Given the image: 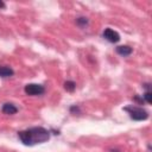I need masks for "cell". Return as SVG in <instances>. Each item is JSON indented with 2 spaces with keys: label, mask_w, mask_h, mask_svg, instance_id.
I'll return each instance as SVG.
<instances>
[{
  "label": "cell",
  "mask_w": 152,
  "mask_h": 152,
  "mask_svg": "<svg viewBox=\"0 0 152 152\" xmlns=\"http://www.w3.org/2000/svg\"><path fill=\"white\" fill-rule=\"evenodd\" d=\"M142 100L146 101L147 103H152V93H151V91H145Z\"/></svg>",
  "instance_id": "cell-10"
},
{
  "label": "cell",
  "mask_w": 152,
  "mask_h": 152,
  "mask_svg": "<svg viewBox=\"0 0 152 152\" xmlns=\"http://www.w3.org/2000/svg\"><path fill=\"white\" fill-rule=\"evenodd\" d=\"M14 75V71L12 68L7 65H0V77H11Z\"/></svg>",
  "instance_id": "cell-7"
},
{
  "label": "cell",
  "mask_w": 152,
  "mask_h": 152,
  "mask_svg": "<svg viewBox=\"0 0 152 152\" xmlns=\"http://www.w3.org/2000/svg\"><path fill=\"white\" fill-rule=\"evenodd\" d=\"M116 52L120 55V56H124V57H126V56H129L131 53H132V48H129L128 45H120V46H118L116 49Z\"/></svg>",
  "instance_id": "cell-6"
},
{
  "label": "cell",
  "mask_w": 152,
  "mask_h": 152,
  "mask_svg": "<svg viewBox=\"0 0 152 152\" xmlns=\"http://www.w3.org/2000/svg\"><path fill=\"white\" fill-rule=\"evenodd\" d=\"M2 113L4 114H7V115H13L18 112V108L13 104V103H10V102H6L2 104V108H1Z\"/></svg>",
  "instance_id": "cell-5"
},
{
  "label": "cell",
  "mask_w": 152,
  "mask_h": 152,
  "mask_svg": "<svg viewBox=\"0 0 152 152\" xmlns=\"http://www.w3.org/2000/svg\"><path fill=\"white\" fill-rule=\"evenodd\" d=\"M103 38L107 39V40L110 42V43H118V42L120 40V34H119L116 31L112 30L110 27H107V28H104V31H103Z\"/></svg>",
  "instance_id": "cell-4"
},
{
  "label": "cell",
  "mask_w": 152,
  "mask_h": 152,
  "mask_svg": "<svg viewBox=\"0 0 152 152\" xmlns=\"http://www.w3.org/2000/svg\"><path fill=\"white\" fill-rule=\"evenodd\" d=\"M70 112H71V113H80L78 106H71V107H70Z\"/></svg>",
  "instance_id": "cell-11"
},
{
  "label": "cell",
  "mask_w": 152,
  "mask_h": 152,
  "mask_svg": "<svg viewBox=\"0 0 152 152\" xmlns=\"http://www.w3.org/2000/svg\"><path fill=\"white\" fill-rule=\"evenodd\" d=\"M18 137L24 145L33 146L36 144H42L48 141L50 139V132L44 127H32L18 132Z\"/></svg>",
  "instance_id": "cell-1"
},
{
  "label": "cell",
  "mask_w": 152,
  "mask_h": 152,
  "mask_svg": "<svg viewBox=\"0 0 152 152\" xmlns=\"http://www.w3.org/2000/svg\"><path fill=\"white\" fill-rule=\"evenodd\" d=\"M24 90H25V93H26L27 95L36 96V95H42V94H44L45 88H44L42 84H37V83H30V84H26V86H25Z\"/></svg>",
  "instance_id": "cell-3"
},
{
  "label": "cell",
  "mask_w": 152,
  "mask_h": 152,
  "mask_svg": "<svg viewBox=\"0 0 152 152\" xmlns=\"http://www.w3.org/2000/svg\"><path fill=\"white\" fill-rule=\"evenodd\" d=\"M75 88H76V83L72 82V81H66V82L64 83V89H65L66 91L72 93V91L75 90Z\"/></svg>",
  "instance_id": "cell-8"
},
{
  "label": "cell",
  "mask_w": 152,
  "mask_h": 152,
  "mask_svg": "<svg viewBox=\"0 0 152 152\" xmlns=\"http://www.w3.org/2000/svg\"><path fill=\"white\" fill-rule=\"evenodd\" d=\"M76 24L80 26V27H84L88 25V19L86 17H80L76 19Z\"/></svg>",
  "instance_id": "cell-9"
},
{
  "label": "cell",
  "mask_w": 152,
  "mask_h": 152,
  "mask_svg": "<svg viewBox=\"0 0 152 152\" xmlns=\"http://www.w3.org/2000/svg\"><path fill=\"white\" fill-rule=\"evenodd\" d=\"M5 7H6V5H5V2L0 0V8H5Z\"/></svg>",
  "instance_id": "cell-12"
},
{
  "label": "cell",
  "mask_w": 152,
  "mask_h": 152,
  "mask_svg": "<svg viewBox=\"0 0 152 152\" xmlns=\"http://www.w3.org/2000/svg\"><path fill=\"white\" fill-rule=\"evenodd\" d=\"M126 112H128L129 116L132 120H135V121H142V120H146L148 118V113L141 108V107H135V106H129V107H125L124 108Z\"/></svg>",
  "instance_id": "cell-2"
}]
</instances>
